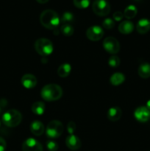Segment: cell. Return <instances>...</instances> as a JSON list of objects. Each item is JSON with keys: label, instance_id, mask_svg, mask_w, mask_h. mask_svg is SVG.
Masks as SVG:
<instances>
[{"label": "cell", "instance_id": "6da1fadb", "mask_svg": "<svg viewBox=\"0 0 150 151\" xmlns=\"http://www.w3.org/2000/svg\"><path fill=\"white\" fill-rule=\"evenodd\" d=\"M41 95L46 101H56L60 100L63 96V89L57 84H48L42 88Z\"/></svg>", "mask_w": 150, "mask_h": 151}, {"label": "cell", "instance_id": "7a4b0ae2", "mask_svg": "<svg viewBox=\"0 0 150 151\" xmlns=\"http://www.w3.org/2000/svg\"><path fill=\"white\" fill-rule=\"evenodd\" d=\"M41 24L49 29H55L60 22L58 14L52 10H46L40 16Z\"/></svg>", "mask_w": 150, "mask_h": 151}, {"label": "cell", "instance_id": "3957f363", "mask_svg": "<svg viewBox=\"0 0 150 151\" xmlns=\"http://www.w3.org/2000/svg\"><path fill=\"white\" fill-rule=\"evenodd\" d=\"M22 115L19 111L11 109L2 115V122L9 128H15L21 123Z\"/></svg>", "mask_w": 150, "mask_h": 151}, {"label": "cell", "instance_id": "277c9868", "mask_svg": "<svg viewBox=\"0 0 150 151\" xmlns=\"http://www.w3.org/2000/svg\"><path fill=\"white\" fill-rule=\"evenodd\" d=\"M34 47L35 51L44 57L49 55L53 52V44L47 38H41L35 41Z\"/></svg>", "mask_w": 150, "mask_h": 151}, {"label": "cell", "instance_id": "5b68a950", "mask_svg": "<svg viewBox=\"0 0 150 151\" xmlns=\"http://www.w3.org/2000/svg\"><path fill=\"white\" fill-rule=\"evenodd\" d=\"M64 131V127L61 122L58 120H52L47 125L46 134L49 138L56 139L60 137Z\"/></svg>", "mask_w": 150, "mask_h": 151}, {"label": "cell", "instance_id": "8992f818", "mask_svg": "<svg viewBox=\"0 0 150 151\" xmlns=\"http://www.w3.org/2000/svg\"><path fill=\"white\" fill-rule=\"evenodd\" d=\"M92 10L99 16H105L110 12V5L107 0H95L93 2Z\"/></svg>", "mask_w": 150, "mask_h": 151}, {"label": "cell", "instance_id": "52a82bcc", "mask_svg": "<svg viewBox=\"0 0 150 151\" xmlns=\"http://www.w3.org/2000/svg\"><path fill=\"white\" fill-rule=\"evenodd\" d=\"M103 48L110 54H117L120 50V44L116 38L113 37H107L102 43Z\"/></svg>", "mask_w": 150, "mask_h": 151}, {"label": "cell", "instance_id": "ba28073f", "mask_svg": "<svg viewBox=\"0 0 150 151\" xmlns=\"http://www.w3.org/2000/svg\"><path fill=\"white\" fill-rule=\"evenodd\" d=\"M104 35V30L102 28L99 26L90 27L86 31V36L90 41H97L101 39V38Z\"/></svg>", "mask_w": 150, "mask_h": 151}, {"label": "cell", "instance_id": "9c48e42d", "mask_svg": "<svg viewBox=\"0 0 150 151\" xmlns=\"http://www.w3.org/2000/svg\"><path fill=\"white\" fill-rule=\"evenodd\" d=\"M22 151H44L43 146L38 140L29 138L22 144Z\"/></svg>", "mask_w": 150, "mask_h": 151}, {"label": "cell", "instance_id": "30bf717a", "mask_svg": "<svg viewBox=\"0 0 150 151\" xmlns=\"http://www.w3.org/2000/svg\"><path fill=\"white\" fill-rule=\"evenodd\" d=\"M135 118L140 122H146L150 119V111L146 106H140L134 112Z\"/></svg>", "mask_w": 150, "mask_h": 151}, {"label": "cell", "instance_id": "8fae6325", "mask_svg": "<svg viewBox=\"0 0 150 151\" xmlns=\"http://www.w3.org/2000/svg\"><path fill=\"white\" fill-rule=\"evenodd\" d=\"M66 145L71 150H77L81 147V141L76 136L70 134L66 139Z\"/></svg>", "mask_w": 150, "mask_h": 151}, {"label": "cell", "instance_id": "7c38bea8", "mask_svg": "<svg viewBox=\"0 0 150 151\" xmlns=\"http://www.w3.org/2000/svg\"><path fill=\"white\" fill-rule=\"evenodd\" d=\"M21 84L24 88L28 89L33 88L37 85V78L35 75L26 74L21 78Z\"/></svg>", "mask_w": 150, "mask_h": 151}, {"label": "cell", "instance_id": "4fadbf2b", "mask_svg": "<svg viewBox=\"0 0 150 151\" xmlns=\"http://www.w3.org/2000/svg\"><path fill=\"white\" fill-rule=\"evenodd\" d=\"M30 131L32 134L35 136H41L44 133L45 128H44V124L38 120L33 121L30 125Z\"/></svg>", "mask_w": 150, "mask_h": 151}, {"label": "cell", "instance_id": "5bb4252c", "mask_svg": "<svg viewBox=\"0 0 150 151\" xmlns=\"http://www.w3.org/2000/svg\"><path fill=\"white\" fill-rule=\"evenodd\" d=\"M122 115V111L120 108L115 106V107L110 108L107 112V118L109 120L112 122H116L121 119Z\"/></svg>", "mask_w": 150, "mask_h": 151}, {"label": "cell", "instance_id": "9a60e30c", "mask_svg": "<svg viewBox=\"0 0 150 151\" xmlns=\"http://www.w3.org/2000/svg\"><path fill=\"white\" fill-rule=\"evenodd\" d=\"M137 31L140 34H146L150 30V22L146 19H142L138 21L136 26Z\"/></svg>", "mask_w": 150, "mask_h": 151}, {"label": "cell", "instance_id": "2e32d148", "mask_svg": "<svg viewBox=\"0 0 150 151\" xmlns=\"http://www.w3.org/2000/svg\"><path fill=\"white\" fill-rule=\"evenodd\" d=\"M119 30L121 33L127 35L134 30V24L130 21H124L119 25Z\"/></svg>", "mask_w": 150, "mask_h": 151}, {"label": "cell", "instance_id": "e0dca14e", "mask_svg": "<svg viewBox=\"0 0 150 151\" xmlns=\"http://www.w3.org/2000/svg\"><path fill=\"white\" fill-rule=\"evenodd\" d=\"M138 75L141 78L146 79L150 78V64L149 63H141L138 67Z\"/></svg>", "mask_w": 150, "mask_h": 151}, {"label": "cell", "instance_id": "ac0fdd59", "mask_svg": "<svg viewBox=\"0 0 150 151\" xmlns=\"http://www.w3.org/2000/svg\"><path fill=\"white\" fill-rule=\"evenodd\" d=\"M71 66L69 63H63L57 69V75L60 78H67L71 73Z\"/></svg>", "mask_w": 150, "mask_h": 151}, {"label": "cell", "instance_id": "d6986e66", "mask_svg": "<svg viewBox=\"0 0 150 151\" xmlns=\"http://www.w3.org/2000/svg\"><path fill=\"white\" fill-rule=\"evenodd\" d=\"M125 81V77L124 74L120 72H116L112 75L110 78V82L113 86H119L123 83Z\"/></svg>", "mask_w": 150, "mask_h": 151}, {"label": "cell", "instance_id": "ffe728a7", "mask_svg": "<svg viewBox=\"0 0 150 151\" xmlns=\"http://www.w3.org/2000/svg\"><path fill=\"white\" fill-rule=\"evenodd\" d=\"M45 104L41 101L35 102L32 106V111L36 115H42L45 111Z\"/></svg>", "mask_w": 150, "mask_h": 151}, {"label": "cell", "instance_id": "44dd1931", "mask_svg": "<svg viewBox=\"0 0 150 151\" xmlns=\"http://www.w3.org/2000/svg\"><path fill=\"white\" fill-rule=\"evenodd\" d=\"M137 13H138L137 7L131 4V5L127 6L125 8L124 12V16L127 19H133L137 15Z\"/></svg>", "mask_w": 150, "mask_h": 151}, {"label": "cell", "instance_id": "7402d4cb", "mask_svg": "<svg viewBox=\"0 0 150 151\" xmlns=\"http://www.w3.org/2000/svg\"><path fill=\"white\" fill-rule=\"evenodd\" d=\"M74 16L73 13L70 12H65L60 19V22L63 23V24H71V23L74 22Z\"/></svg>", "mask_w": 150, "mask_h": 151}, {"label": "cell", "instance_id": "603a6c76", "mask_svg": "<svg viewBox=\"0 0 150 151\" xmlns=\"http://www.w3.org/2000/svg\"><path fill=\"white\" fill-rule=\"evenodd\" d=\"M60 32L65 36H71L74 34V29L71 24H63L60 27Z\"/></svg>", "mask_w": 150, "mask_h": 151}, {"label": "cell", "instance_id": "cb8c5ba5", "mask_svg": "<svg viewBox=\"0 0 150 151\" xmlns=\"http://www.w3.org/2000/svg\"><path fill=\"white\" fill-rule=\"evenodd\" d=\"M90 0H73V3L76 7L79 9H85L89 6Z\"/></svg>", "mask_w": 150, "mask_h": 151}, {"label": "cell", "instance_id": "d4e9b609", "mask_svg": "<svg viewBox=\"0 0 150 151\" xmlns=\"http://www.w3.org/2000/svg\"><path fill=\"white\" fill-rule=\"evenodd\" d=\"M121 60L118 56L113 55L109 58L108 60V64L109 66H111L113 68H116L120 65Z\"/></svg>", "mask_w": 150, "mask_h": 151}, {"label": "cell", "instance_id": "484cf974", "mask_svg": "<svg viewBox=\"0 0 150 151\" xmlns=\"http://www.w3.org/2000/svg\"><path fill=\"white\" fill-rule=\"evenodd\" d=\"M102 26L103 27H104L105 29H113L115 26V22L112 19L107 18V19H105L104 21H103Z\"/></svg>", "mask_w": 150, "mask_h": 151}, {"label": "cell", "instance_id": "4316f807", "mask_svg": "<svg viewBox=\"0 0 150 151\" xmlns=\"http://www.w3.org/2000/svg\"><path fill=\"white\" fill-rule=\"evenodd\" d=\"M46 147L49 151H57L58 150V144L53 140H49L46 142Z\"/></svg>", "mask_w": 150, "mask_h": 151}, {"label": "cell", "instance_id": "83f0119b", "mask_svg": "<svg viewBox=\"0 0 150 151\" xmlns=\"http://www.w3.org/2000/svg\"><path fill=\"white\" fill-rule=\"evenodd\" d=\"M76 130V124L74 122H69L67 125V131L69 134H73Z\"/></svg>", "mask_w": 150, "mask_h": 151}, {"label": "cell", "instance_id": "f1b7e54d", "mask_svg": "<svg viewBox=\"0 0 150 151\" xmlns=\"http://www.w3.org/2000/svg\"><path fill=\"white\" fill-rule=\"evenodd\" d=\"M113 17L115 21H116V22H120L124 18V13H122L120 11H116L113 13Z\"/></svg>", "mask_w": 150, "mask_h": 151}, {"label": "cell", "instance_id": "f546056e", "mask_svg": "<svg viewBox=\"0 0 150 151\" xmlns=\"http://www.w3.org/2000/svg\"><path fill=\"white\" fill-rule=\"evenodd\" d=\"M7 147L6 142L2 137H0V151H4Z\"/></svg>", "mask_w": 150, "mask_h": 151}, {"label": "cell", "instance_id": "4dcf8cb0", "mask_svg": "<svg viewBox=\"0 0 150 151\" xmlns=\"http://www.w3.org/2000/svg\"><path fill=\"white\" fill-rule=\"evenodd\" d=\"M36 1L40 4H45V3L48 2L49 0H36Z\"/></svg>", "mask_w": 150, "mask_h": 151}, {"label": "cell", "instance_id": "1f68e13d", "mask_svg": "<svg viewBox=\"0 0 150 151\" xmlns=\"http://www.w3.org/2000/svg\"><path fill=\"white\" fill-rule=\"evenodd\" d=\"M146 107L150 111V100H149V101L146 103Z\"/></svg>", "mask_w": 150, "mask_h": 151}, {"label": "cell", "instance_id": "d6a6232c", "mask_svg": "<svg viewBox=\"0 0 150 151\" xmlns=\"http://www.w3.org/2000/svg\"><path fill=\"white\" fill-rule=\"evenodd\" d=\"M1 106H0V113H1Z\"/></svg>", "mask_w": 150, "mask_h": 151}, {"label": "cell", "instance_id": "836d02e7", "mask_svg": "<svg viewBox=\"0 0 150 151\" xmlns=\"http://www.w3.org/2000/svg\"><path fill=\"white\" fill-rule=\"evenodd\" d=\"M135 1H141V0H135Z\"/></svg>", "mask_w": 150, "mask_h": 151}, {"label": "cell", "instance_id": "e575fe53", "mask_svg": "<svg viewBox=\"0 0 150 151\" xmlns=\"http://www.w3.org/2000/svg\"><path fill=\"white\" fill-rule=\"evenodd\" d=\"M0 125H1V122H0Z\"/></svg>", "mask_w": 150, "mask_h": 151}]
</instances>
